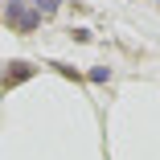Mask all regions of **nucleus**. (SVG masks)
<instances>
[{"mask_svg": "<svg viewBox=\"0 0 160 160\" xmlns=\"http://www.w3.org/2000/svg\"><path fill=\"white\" fill-rule=\"evenodd\" d=\"M29 74H33V70H29L25 62H17V70H12V74H4V82H21V78H29Z\"/></svg>", "mask_w": 160, "mask_h": 160, "instance_id": "2", "label": "nucleus"}, {"mask_svg": "<svg viewBox=\"0 0 160 160\" xmlns=\"http://www.w3.org/2000/svg\"><path fill=\"white\" fill-rule=\"evenodd\" d=\"M4 17H8V25H12V29H21V33H29V29L41 21V17H37V8H25V0H8V12H4Z\"/></svg>", "mask_w": 160, "mask_h": 160, "instance_id": "1", "label": "nucleus"}, {"mask_svg": "<svg viewBox=\"0 0 160 160\" xmlns=\"http://www.w3.org/2000/svg\"><path fill=\"white\" fill-rule=\"evenodd\" d=\"M33 8H37V17H49L58 8V0H33Z\"/></svg>", "mask_w": 160, "mask_h": 160, "instance_id": "3", "label": "nucleus"}]
</instances>
